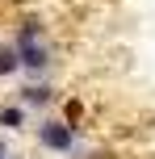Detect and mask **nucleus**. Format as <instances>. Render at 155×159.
<instances>
[{"label":"nucleus","instance_id":"nucleus-2","mask_svg":"<svg viewBox=\"0 0 155 159\" xmlns=\"http://www.w3.org/2000/svg\"><path fill=\"white\" fill-rule=\"evenodd\" d=\"M34 138H38V147L50 151V155H75L80 151V130H71L63 117H42L38 126H34Z\"/></svg>","mask_w":155,"mask_h":159},{"label":"nucleus","instance_id":"nucleus-3","mask_svg":"<svg viewBox=\"0 0 155 159\" xmlns=\"http://www.w3.org/2000/svg\"><path fill=\"white\" fill-rule=\"evenodd\" d=\"M13 101H21L30 113H42V117H46V109L63 101V92H59L50 80H25V84L17 88V96H13Z\"/></svg>","mask_w":155,"mask_h":159},{"label":"nucleus","instance_id":"nucleus-5","mask_svg":"<svg viewBox=\"0 0 155 159\" xmlns=\"http://www.w3.org/2000/svg\"><path fill=\"white\" fill-rule=\"evenodd\" d=\"M21 75V55L13 50V42H0V84Z\"/></svg>","mask_w":155,"mask_h":159},{"label":"nucleus","instance_id":"nucleus-8","mask_svg":"<svg viewBox=\"0 0 155 159\" xmlns=\"http://www.w3.org/2000/svg\"><path fill=\"white\" fill-rule=\"evenodd\" d=\"M84 159H113L109 151H92V155H84Z\"/></svg>","mask_w":155,"mask_h":159},{"label":"nucleus","instance_id":"nucleus-1","mask_svg":"<svg viewBox=\"0 0 155 159\" xmlns=\"http://www.w3.org/2000/svg\"><path fill=\"white\" fill-rule=\"evenodd\" d=\"M13 50L21 55V80H50L55 71V42L42 17H25L13 25Z\"/></svg>","mask_w":155,"mask_h":159},{"label":"nucleus","instance_id":"nucleus-6","mask_svg":"<svg viewBox=\"0 0 155 159\" xmlns=\"http://www.w3.org/2000/svg\"><path fill=\"white\" fill-rule=\"evenodd\" d=\"M59 105H63V113H59V117H63V121H67V126H71V130H80L84 113H88V109H84V101H80V96H63V101H59Z\"/></svg>","mask_w":155,"mask_h":159},{"label":"nucleus","instance_id":"nucleus-7","mask_svg":"<svg viewBox=\"0 0 155 159\" xmlns=\"http://www.w3.org/2000/svg\"><path fill=\"white\" fill-rule=\"evenodd\" d=\"M0 159H13V143H8L4 130H0Z\"/></svg>","mask_w":155,"mask_h":159},{"label":"nucleus","instance_id":"nucleus-4","mask_svg":"<svg viewBox=\"0 0 155 159\" xmlns=\"http://www.w3.org/2000/svg\"><path fill=\"white\" fill-rule=\"evenodd\" d=\"M25 126H30V109L21 101H4L0 105V130L4 134H21Z\"/></svg>","mask_w":155,"mask_h":159}]
</instances>
